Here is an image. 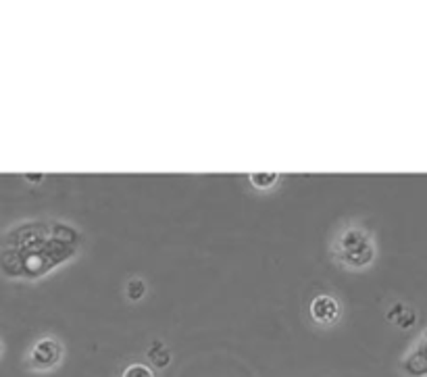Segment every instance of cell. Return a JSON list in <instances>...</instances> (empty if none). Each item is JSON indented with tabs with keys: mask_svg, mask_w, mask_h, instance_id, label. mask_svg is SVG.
<instances>
[{
	"mask_svg": "<svg viewBox=\"0 0 427 377\" xmlns=\"http://www.w3.org/2000/svg\"><path fill=\"white\" fill-rule=\"evenodd\" d=\"M388 319L394 321L398 328H411L415 323V313L411 308H406L404 304H394L388 311Z\"/></svg>",
	"mask_w": 427,
	"mask_h": 377,
	"instance_id": "obj_5",
	"label": "cell"
},
{
	"mask_svg": "<svg viewBox=\"0 0 427 377\" xmlns=\"http://www.w3.org/2000/svg\"><path fill=\"white\" fill-rule=\"evenodd\" d=\"M340 313H342L340 302L334 296H330V294H319V296H315L313 302H310V306H308L310 319L317 323V326H324V328L326 326H334V323L340 319Z\"/></svg>",
	"mask_w": 427,
	"mask_h": 377,
	"instance_id": "obj_3",
	"label": "cell"
},
{
	"mask_svg": "<svg viewBox=\"0 0 427 377\" xmlns=\"http://www.w3.org/2000/svg\"><path fill=\"white\" fill-rule=\"evenodd\" d=\"M280 175L278 173H250V184L256 190H271L278 184Z\"/></svg>",
	"mask_w": 427,
	"mask_h": 377,
	"instance_id": "obj_6",
	"label": "cell"
},
{
	"mask_svg": "<svg viewBox=\"0 0 427 377\" xmlns=\"http://www.w3.org/2000/svg\"><path fill=\"white\" fill-rule=\"evenodd\" d=\"M376 254L378 248L373 242V236L365 228L354 223L340 230L332 242L334 260L340 267L350 269V271H363V269L371 267L376 260Z\"/></svg>",
	"mask_w": 427,
	"mask_h": 377,
	"instance_id": "obj_1",
	"label": "cell"
},
{
	"mask_svg": "<svg viewBox=\"0 0 427 377\" xmlns=\"http://www.w3.org/2000/svg\"><path fill=\"white\" fill-rule=\"evenodd\" d=\"M0 352H3V344H0Z\"/></svg>",
	"mask_w": 427,
	"mask_h": 377,
	"instance_id": "obj_9",
	"label": "cell"
},
{
	"mask_svg": "<svg viewBox=\"0 0 427 377\" xmlns=\"http://www.w3.org/2000/svg\"><path fill=\"white\" fill-rule=\"evenodd\" d=\"M148 361L150 365H154L156 369H165L171 361V352L163 342H152V346L148 348Z\"/></svg>",
	"mask_w": 427,
	"mask_h": 377,
	"instance_id": "obj_4",
	"label": "cell"
},
{
	"mask_svg": "<svg viewBox=\"0 0 427 377\" xmlns=\"http://www.w3.org/2000/svg\"><path fill=\"white\" fill-rule=\"evenodd\" d=\"M125 294H127V298H130L132 302H138V300H142V298H144V294H146V284H144L140 278H134V280H130V282H127V286H125Z\"/></svg>",
	"mask_w": 427,
	"mask_h": 377,
	"instance_id": "obj_7",
	"label": "cell"
},
{
	"mask_svg": "<svg viewBox=\"0 0 427 377\" xmlns=\"http://www.w3.org/2000/svg\"><path fill=\"white\" fill-rule=\"evenodd\" d=\"M121 377H154V371L148 367V365H142V363H134L130 365Z\"/></svg>",
	"mask_w": 427,
	"mask_h": 377,
	"instance_id": "obj_8",
	"label": "cell"
},
{
	"mask_svg": "<svg viewBox=\"0 0 427 377\" xmlns=\"http://www.w3.org/2000/svg\"><path fill=\"white\" fill-rule=\"evenodd\" d=\"M61 356H63L61 344L55 338H44L32 348L29 365L38 371H48L61 363Z\"/></svg>",
	"mask_w": 427,
	"mask_h": 377,
	"instance_id": "obj_2",
	"label": "cell"
}]
</instances>
